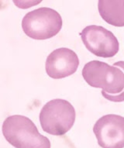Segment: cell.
Returning <instances> with one entry per match:
<instances>
[{
	"label": "cell",
	"instance_id": "obj_1",
	"mask_svg": "<svg viewBox=\"0 0 124 148\" xmlns=\"http://www.w3.org/2000/svg\"><path fill=\"white\" fill-rule=\"evenodd\" d=\"M2 131L5 139L16 148H51V141L38 131L34 123L22 115H12L4 120Z\"/></svg>",
	"mask_w": 124,
	"mask_h": 148
},
{
	"label": "cell",
	"instance_id": "obj_2",
	"mask_svg": "<svg viewBox=\"0 0 124 148\" xmlns=\"http://www.w3.org/2000/svg\"><path fill=\"white\" fill-rule=\"evenodd\" d=\"M75 117V109L71 102L56 99L43 106L40 112V123L44 132L54 136H63L72 128Z\"/></svg>",
	"mask_w": 124,
	"mask_h": 148
},
{
	"label": "cell",
	"instance_id": "obj_3",
	"mask_svg": "<svg viewBox=\"0 0 124 148\" xmlns=\"http://www.w3.org/2000/svg\"><path fill=\"white\" fill-rule=\"evenodd\" d=\"M63 26L62 17L58 11L49 7H40L27 12L22 20L24 34L34 40L54 37Z\"/></svg>",
	"mask_w": 124,
	"mask_h": 148
},
{
	"label": "cell",
	"instance_id": "obj_4",
	"mask_svg": "<svg viewBox=\"0 0 124 148\" xmlns=\"http://www.w3.org/2000/svg\"><path fill=\"white\" fill-rule=\"evenodd\" d=\"M82 76L88 85L110 94L123 91V71L106 62L96 60L88 62L82 69Z\"/></svg>",
	"mask_w": 124,
	"mask_h": 148
},
{
	"label": "cell",
	"instance_id": "obj_5",
	"mask_svg": "<svg viewBox=\"0 0 124 148\" xmlns=\"http://www.w3.org/2000/svg\"><path fill=\"white\" fill-rule=\"evenodd\" d=\"M80 35L85 47L95 56L104 58H112L119 50V40L116 36L102 26H87Z\"/></svg>",
	"mask_w": 124,
	"mask_h": 148
},
{
	"label": "cell",
	"instance_id": "obj_6",
	"mask_svg": "<svg viewBox=\"0 0 124 148\" xmlns=\"http://www.w3.org/2000/svg\"><path fill=\"white\" fill-rule=\"evenodd\" d=\"M93 133L101 147H124V118L122 116H103L93 126Z\"/></svg>",
	"mask_w": 124,
	"mask_h": 148
},
{
	"label": "cell",
	"instance_id": "obj_7",
	"mask_svg": "<svg viewBox=\"0 0 124 148\" xmlns=\"http://www.w3.org/2000/svg\"><path fill=\"white\" fill-rule=\"evenodd\" d=\"M79 59L77 53L67 47L54 50L46 60L45 69L49 77L54 79H61L73 75L77 71Z\"/></svg>",
	"mask_w": 124,
	"mask_h": 148
},
{
	"label": "cell",
	"instance_id": "obj_8",
	"mask_svg": "<svg viewBox=\"0 0 124 148\" xmlns=\"http://www.w3.org/2000/svg\"><path fill=\"white\" fill-rule=\"evenodd\" d=\"M98 10L105 22L113 27H124V0H99Z\"/></svg>",
	"mask_w": 124,
	"mask_h": 148
},
{
	"label": "cell",
	"instance_id": "obj_9",
	"mask_svg": "<svg viewBox=\"0 0 124 148\" xmlns=\"http://www.w3.org/2000/svg\"><path fill=\"white\" fill-rule=\"evenodd\" d=\"M43 0H12V3L19 9L27 10L29 8L39 5Z\"/></svg>",
	"mask_w": 124,
	"mask_h": 148
},
{
	"label": "cell",
	"instance_id": "obj_10",
	"mask_svg": "<svg viewBox=\"0 0 124 148\" xmlns=\"http://www.w3.org/2000/svg\"><path fill=\"white\" fill-rule=\"evenodd\" d=\"M102 96L106 99L111 101V102H123L124 101V93L123 91H122L119 93H116V94H110L107 92H104L103 90H102Z\"/></svg>",
	"mask_w": 124,
	"mask_h": 148
},
{
	"label": "cell",
	"instance_id": "obj_11",
	"mask_svg": "<svg viewBox=\"0 0 124 148\" xmlns=\"http://www.w3.org/2000/svg\"><path fill=\"white\" fill-rule=\"evenodd\" d=\"M114 67H116V68H119L120 70H122L123 71L124 70V62L123 61H118V62H116V63L113 64Z\"/></svg>",
	"mask_w": 124,
	"mask_h": 148
}]
</instances>
